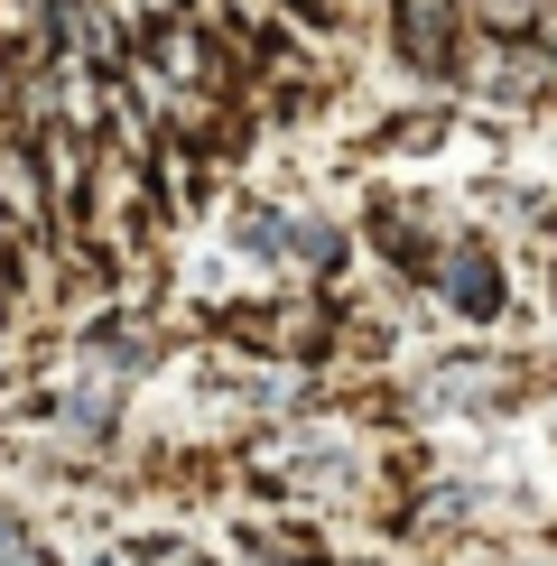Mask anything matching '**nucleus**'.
<instances>
[{"label":"nucleus","instance_id":"nucleus-1","mask_svg":"<svg viewBox=\"0 0 557 566\" xmlns=\"http://www.w3.org/2000/svg\"><path fill=\"white\" fill-rule=\"evenodd\" d=\"M446 297L464 306V316H502V279H493V261H483V251H455V261H446Z\"/></svg>","mask_w":557,"mask_h":566},{"label":"nucleus","instance_id":"nucleus-2","mask_svg":"<svg viewBox=\"0 0 557 566\" xmlns=\"http://www.w3.org/2000/svg\"><path fill=\"white\" fill-rule=\"evenodd\" d=\"M483 19H493V29H529V19H539V0H483Z\"/></svg>","mask_w":557,"mask_h":566},{"label":"nucleus","instance_id":"nucleus-3","mask_svg":"<svg viewBox=\"0 0 557 566\" xmlns=\"http://www.w3.org/2000/svg\"><path fill=\"white\" fill-rule=\"evenodd\" d=\"M0 566H46V557L29 548V538H10V548H0Z\"/></svg>","mask_w":557,"mask_h":566},{"label":"nucleus","instance_id":"nucleus-4","mask_svg":"<svg viewBox=\"0 0 557 566\" xmlns=\"http://www.w3.org/2000/svg\"><path fill=\"white\" fill-rule=\"evenodd\" d=\"M10 538H19V521H10V511H0V548H10Z\"/></svg>","mask_w":557,"mask_h":566}]
</instances>
